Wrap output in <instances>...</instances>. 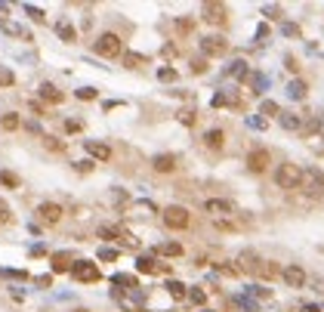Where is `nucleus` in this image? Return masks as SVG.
<instances>
[{"mask_svg":"<svg viewBox=\"0 0 324 312\" xmlns=\"http://www.w3.org/2000/svg\"><path fill=\"white\" fill-rule=\"evenodd\" d=\"M299 182H303V167L299 164H281L275 170V186L291 192V189H299Z\"/></svg>","mask_w":324,"mask_h":312,"instance_id":"1","label":"nucleus"},{"mask_svg":"<svg viewBox=\"0 0 324 312\" xmlns=\"http://www.w3.org/2000/svg\"><path fill=\"white\" fill-rule=\"evenodd\" d=\"M93 50H96L99 56H105V59H114V56H121V50H124V40H121V34L105 31V34H99V37H96Z\"/></svg>","mask_w":324,"mask_h":312,"instance_id":"2","label":"nucleus"},{"mask_svg":"<svg viewBox=\"0 0 324 312\" xmlns=\"http://www.w3.org/2000/svg\"><path fill=\"white\" fill-rule=\"evenodd\" d=\"M161 219H164V226H167V229L179 232V229H189V223H192V213L185 210V207H179V204H170V207H164Z\"/></svg>","mask_w":324,"mask_h":312,"instance_id":"3","label":"nucleus"},{"mask_svg":"<svg viewBox=\"0 0 324 312\" xmlns=\"http://www.w3.org/2000/svg\"><path fill=\"white\" fill-rule=\"evenodd\" d=\"M71 275H74L77 281H84V284H93V281H99V278H102L99 266H96V263H90V260H74Z\"/></svg>","mask_w":324,"mask_h":312,"instance_id":"4","label":"nucleus"},{"mask_svg":"<svg viewBox=\"0 0 324 312\" xmlns=\"http://www.w3.org/2000/svg\"><path fill=\"white\" fill-rule=\"evenodd\" d=\"M228 50V40L219 37V34H207V37H201V53L204 56H223Z\"/></svg>","mask_w":324,"mask_h":312,"instance_id":"5","label":"nucleus"},{"mask_svg":"<svg viewBox=\"0 0 324 312\" xmlns=\"http://www.w3.org/2000/svg\"><path fill=\"white\" fill-rule=\"evenodd\" d=\"M62 204H56V201H43L40 207H37V216L43 219V223L46 226H56V223H59V219H62Z\"/></svg>","mask_w":324,"mask_h":312,"instance_id":"6","label":"nucleus"},{"mask_svg":"<svg viewBox=\"0 0 324 312\" xmlns=\"http://www.w3.org/2000/svg\"><path fill=\"white\" fill-rule=\"evenodd\" d=\"M299 189H306L309 195L324 192V173L321 170H303V182H299Z\"/></svg>","mask_w":324,"mask_h":312,"instance_id":"7","label":"nucleus"},{"mask_svg":"<svg viewBox=\"0 0 324 312\" xmlns=\"http://www.w3.org/2000/svg\"><path fill=\"white\" fill-rule=\"evenodd\" d=\"M99 235L102 238H114V241H121V244H127V247H136V238L127 232V229H121V226H102Z\"/></svg>","mask_w":324,"mask_h":312,"instance_id":"8","label":"nucleus"},{"mask_svg":"<svg viewBox=\"0 0 324 312\" xmlns=\"http://www.w3.org/2000/svg\"><path fill=\"white\" fill-rule=\"evenodd\" d=\"M269 148H253V152L247 155V170L250 173H262L265 167H269Z\"/></svg>","mask_w":324,"mask_h":312,"instance_id":"9","label":"nucleus"},{"mask_svg":"<svg viewBox=\"0 0 324 312\" xmlns=\"http://www.w3.org/2000/svg\"><path fill=\"white\" fill-rule=\"evenodd\" d=\"M281 278L291 284V287H306V269L291 263V266H284V269H281Z\"/></svg>","mask_w":324,"mask_h":312,"instance_id":"10","label":"nucleus"},{"mask_svg":"<svg viewBox=\"0 0 324 312\" xmlns=\"http://www.w3.org/2000/svg\"><path fill=\"white\" fill-rule=\"evenodd\" d=\"M201 16L210 22V25H223V22H226V6L223 3H204L201 6Z\"/></svg>","mask_w":324,"mask_h":312,"instance_id":"11","label":"nucleus"},{"mask_svg":"<svg viewBox=\"0 0 324 312\" xmlns=\"http://www.w3.org/2000/svg\"><path fill=\"white\" fill-rule=\"evenodd\" d=\"M204 210L213 213V216H231V213H235V204H231V201H223V198H210V201L204 204Z\"/></svg>","mask_w":324,"mask_h":312,"instance_id":"12","label":"nucleus"},{"mask_svg":"<svg viewBox=\"0 0 324 312\" xmlns=\"http://www.w3.org/2000/svg\"><path fill=\"white\" fill-rule=\"evenodd\" d=\"M152 167L158 170V173H173V170H176V155H155L152 158Z\"/></svg>","mask_w":324,"mask_h":312,"instance_id":"13","label":"nucleus"},{"mask_svg":"<svg viewBox=\"0 0 324 312\" xmlns=\"http://www.w3.org/2000/svg\"><path fill=\"white\" fill-rule=\"evenodd\" d=\"M257 266H259V257L253 250H244L238 257V272H253V275H257Z\"/></svg>","mask_w":324,"mask_h":312,"instance_id":"14","label":"nucleus"},{"mask_svg":"<svg viewBox=\"0 0 324 312\" xmlns=\"http://www.w3.org/2000/svg\"><path fill=\"white\" fill-rule=\"evenodd\" d=\"M84 145H87V152L96 158V161H108V158H111V148H108L105 142H93V139H87Z\"/></svg>","mask_w":324,"mask_h":312,"instance_id":"15","label":"nucleus"},{"mask_svg":"<svg viewBox=\"0 0 324 312\" xmlns=\"http://www.w3.org/2000/svg\"><path fill=\"white\" fill-rule=\"evenodd\" d=\"M257 275L259 278H278L281 275V269H278V263H269V260H259V266H257Z\"/></svg>","mask_w":324,"mask_h":312,"instance_id":"16","label":"nucleus"},{"mask_svg":"<svg viewBox=\"0 0 324 312\" xmlns=\"http://www.w3.org/2000/svg\"><path fill=\"white\" fill-rule=\"evenodd\" d=\"M40 99H46V102H56V105H59V102L65 99V93H62V90H56L53 84H40Z\"/></svg>","mask_w":324,"mask_h":312,"instance_id":"17","label":"nucleus"},{"mask_svg":"<svg viewBox=\"0 0 324 312\" xmlns=\"http://www.w3.org/2000/svg\"><path fill=\"white\" fill-rule=\"evenodd\" d=\"M71 253H68V250H62V253H56V257H53V272H65V269H71Z\"/></svg>","mask_w":324,"mask_h":312,"instance_id":"18","label":"nucleus"},{"mask_svg":"<svg viewBox=\"0 0 324 312\" xmlns=\"http://www.w3.org/2000/svg\"><path fill=\"white\" fill-rule=\"evenodd\" d=\"M306 93H309L306 80H291V84H287V96L291 99H306Z\"/></svg>","mask_w":324,"mask_h":312,"instance_id":"19","label":"nucleus"},{"mask_svg":"<svg viewBox=\"0 0 324 312\" xmlns=\"http://www.w3.org/2000/svg\"><path fill=\"white\" fill-rule=\"evenodd\" d=\"M204 142H207V148H223V142H226V133L223 130H207V136H204Z\"/></svg>","mask_w":324,"mask_h":312,"instance_id":"20","label":"nucleus"},{"mask_svg":"<svg viewBox=\"0 0 324 312\" xmlns=\"http://www.w3.org/2000/svg\"><path fill=\"white\" fill-rule=\"evenodd\" d=\"M167 291H170V297H173V300H182L185 294H189V291H185V284H182V281H176V278H170V281H167Z\"/></svg>","mask_w":324,"mask_h":312,"instance_id":"21","label":"nucleus"},{"mask_svg":"<svg viewBox=\"0 0 324 312\" xmlns=\"http://www.w3.org/2000/svg\"><path fill=\"white\" fill-rule=\"evenodd\" d=\"M56 31H59L62 40H74V37H77V31H74L71 22H59V25H56Z\"/></svg>","mask_w":324,"mask_h":312,"instance_id":"22","label":"nucleus"},{"mask_svg":"<svg viewBox=\"0 0 324 312\" xmlns=\"http://www.w3.org/2000/svg\"><path fill=\"white\" fill-rule=\"evenodd\" d=\"M136 269L148 275V272H158V269H161V266H158V263H155L152 257H139V260H136Z\"/></svg>","mask_w":324,"mask_h":312,"instance_id":"23","label":"nucleus"},{"mask_svg":"<svg viewBox=\"0 0 324 312\" xmlns=\"http://www.w3.org/2000/svg\"><path fill=\"white\" fill-rule=\"evenodd\" d=\"M158 253H164V257H182V244H176V241H167V244H161Z\"/></svg>","mask_w":324,"mask_h":312,"instance_id":"24","label":"nucleus"},{"mask_svg":"<svg viewBox=\"0 0 324 312\" xmlns=\"http://www.w3.org/2000/svg\"><path fill=\"white\" fill-rule=\"evenodd\" d=\"M19 114H13V111H6L3 118H0V127H3V130H19Z\"/></svg>","mask_w":324,"mask_h":312,"instance_id":"25","label":"nucleus"},{"mask_svg":"<svg viewBox=\"0 0 324 312\" xmlns=\"http://www.w3.org/2000/svg\"><path fill=\"white\" fill-rule=\"evenodd\" d=\"M281 127L284 130H299L303 121H299V114H281Z\"/></svg>","mask_w":324,"mask_h":312,"instance_id":"26","label":"nucleus"},{"mask_svg":"<svg viewBox=\"0 0 324 312\" xmlns=\"http://www.w3.org/2000/svg\"><path fill=\"white\" fill-rule=\"evenodd\" d=\"M0 182H3L6 189H19V176H16V173H9V170H0Z\"/></svg>","mask_w":324,"mask_h":312,"instance_id":"27","label":"nucleus"},{"mask_svg":"<svg viewBox=\"0 0 324 312\" xmlns=\"http://www.w3.org/2000/svg\"><path fill=\"white\" fill-rule=\"evenodd\" d=\"M124 62H127V65H130V68H139V65H145L148 59H145V56H142V53H127V56H124Z\"/></svg>","mask_w":324,"mask_h":312,"instance_id":"28","label":"nucleus"},{"mask_svg":"<svg viewBox=\"0 0 324 312\" xmlns=\"http://www.w3.org/2000/svg\"><path fill=\"white\" fill-rule=\"evenodd\" d=\"M228 74H231V77H247V62H231Z\"/></svg>","mask_w":324,"mask_h":312,"instance_id":"29","label":"nucleus"},{"mask_svg":"<svg viewBox=\"0 0 324 312\" xmlns=\"http://www.w3.org/2000/svg\"><path fill=\"white\" fill-rule=\"evenodd\" d=\"M189 297H192V303H198V306H204V303H207V294L201 291V287H192Z\"/></svg>","mask_w":324,"mask_h":312,"instance_id":"30","label":"nucleus"},{"mask_svg":"<svg viewBox=\"0 0 324 312\" xmlns=\"http://www.w3.org/2000/svg\"><path fill=\"white\" fill-rule=\"evenodd\" d=\"M259 111L262 114H281V111H278V102H272V99H265L262 105H259Z\"/></svg>","mask_w":324,"mask_h":312,"instance_id":"31","label":"nucleus"},{"mask_svg":"<svg viewBox=\"0 0 324 312\" xmlns=\"http://www.w3.org/2000/svg\"><path fill=\"white\" fill-rule=\"evenodd\" d=\"M179 121H182L185 127H192V124H194V111H192V108H182V111H179Z\"/></svg>","mask_w":324,"mask_h":312,"instance_id":"32","label":"nucleus"},{"mask_svg":"<svg viewBox=\"0 0 324 312\" xmlns=\"http://www.w3.org/2000/svg\"><path fill=\"white\" fill-rule=\"evenodd\" d=\"M114 284H127V287H136L133 275H114Z\"/></svg>","mask_w":324,"mask_h":312,"instance_id":"33","label":"nucleus"},{"mask_svg":"<svg viewBox=\"0 0 324 312\" xmlns=\"http://www.w3.org/2000/svg\"><path fill=\"white\" fill-rule=\"evenodd\" d=\"M216 269L223 275H238V266H228V263H216Z\"/></svg>","mask_w":324,"mask_h":312,"instance_id":"34","label":"nucleus"},{"mask_svg":"<svg viewBox=\"0 0 324 312\" xmlns=\"http://www.w3.org/2000/svg\"><path fill=\"white\" fill-rule=\"evenodd\" d=\"M25 13H28V16L34 19V22H43V19H46V16L40 13V9H37V6H25Z\"/></svg>","mask_w":324,"mask_h":312,"instance_id":"35","label":"nucleus"},{"mask_svg":"<svg viewBox=\"0 0 324 312\" xmlns=\"http://www.w3.org/2000/svg\"><path fill=\"white\" fill-rule=\"evenodd\" d=\"M77 96L90 102V99H96V90H93V87H84V90H77Z\"/></svg>","mask_w":324,"mask_h":312,"instance_id":"36","label":"nucleus"},{"mask_svg":"<svg viewBox=\"0 0 324 312\" xmlns=\"http://www.w3.org/2000/svg\"><path fill=\"white\" fill-rule=\"evenodd\" d=\"M158 77H161V80H176V71H173V68H161Z\"/></svg>","mask_w":324,"mask_h":312,"instance_id":"37","label":"nucleus"},{"mask_svg":"<svg viewBox=\"0 0 324 312\" xmlns=\"http://www.w3.org/2000/svg\"><path fill=\"white\" fill-rule=\"evenodd\" d=\"M192 71H194V74H204V71H207V62H204V59H194V62H192Z\"/></svg>","mask_w":324,"mask_h":312,"instance_id":"38","label":"nucleus"},{"mask_svg":"<svg viewBox=\"0 0 324 312\" xmlns=\"http://www.w3.org/2000/svg\"><path fill=\"white\" fill-rule=\"evenodd\" d=\"M9 84H13V71L3 68V71H0V87H9Z\"/></svg>","mask_w":324,"mask_h":312,"instance_id":"39","label":"nucleus"},{"mask_svg":"<svg viewBox=\"0 0 324 312\" xmlns=\"http://www.w3.org/2000/svg\"><path fill=\"white\" fill-rule=\"evenodd\" d=\"M281 31L287 34V37H299V28H296V25H291V22H287V25H284Z\"/></svg>","mask_w":324,"mask_h":312,"instance_id":"40","label":"nucleus"},{"mask_svg":"<svg viewBox=\"0 0 324 312\" xmlns=\"http://www.w3.org/2000/svg\"><path fill=\"white\" fill-rule=\"evenodd\" d=\"M176 28H179V31H192V19H179Z\"/></svg>","mask_w":324,"mask_h":312,"instance_id":"41","label":"nucleus"},{"mask_svg":"<svg viewBox=\"0 0 324 312\" xmlns=\"http://www.w3.org/2000/svg\"><path fill=\"white\" fill-rule=\"evenodd\" d=\"M65 130L68 133H77L80 130V121H65Z\"/></svg>","mask_w":324,"mask_h":312,"instance_id":"42","label":"nucleus"},{"mask_svg":"<svg viewBox=\"0 0 324 312\" xmlns=\"http://www.w3.org/2000/svg\"><path fill=\"white\" fill-rule=\"evenodd\" d=\"M318 127H321V118H312V121H309V127H306V133H315Z\"/></svg>","mask_w":324,"mask_h":312,"instance_id":"43","label":"nucleus"},{"mask_svg":"<svg viewBox=\"0 0 324 312\" xmlns=\"http://www.w3.org/2000/svg\"><path fill=\"white\" fill-rule=\"evenodd\" d=\"M250 294H257V297H272V291H265V287H250Z\"/></svg>","mask_w":324,"mask_h":312,"instance_id":"44","label":"nucleus"},{"mask_svg":"<svg viewBox=\"0 0 324 312\" xmlns=\"http://www.w3.org/2000/svg\"><path fill=\"white\" fill-rule=\"evenodd\" d=\"M99 257H102V260H114V257H118V253H114V250H108V247H105V250H99Z\"/></svg>","mask_w":324,"mask_h":312,"instance_id":"45","label":"nucleus"},{"mask_svg":"<svg viewBox=\"0 0 324 312\" xmlns=\"http://www.w3.org/2000/svg\"><path fill=\"white\" fill-rule=\"evenodd\" d=\"M287 68H291V71H293V74L299 71V65H296V59H293V56H287Z\"/></svg>","mask_w":324,"mask_h":312,"instance_id":"46","label":"nucleus"},{"mask_svg":"<svg viewBox=\"0 0 324 312\" xmlns=\"http://www.w3.org/2000/svg\"><path fill=\"white\" fill-rule=\"evenodd\" d=\"M303 312H324V309H321L318 303H306V306H303Z\"/></svg>","mask_w":324,"mask_h":312,"instance_id":"47","label":"nucleus"},{"mask_svg":"<svg viewBox=\"0 0 324 312\" xmlns=\"http://www.w3.org/2000/svg\"><path fill=\"white\" fill-rule=\"evenodd\" d=\"M262 13H265V16H269V19H278V6H265V9H262Z\"/></svg>","mask_w":324,"mask_h":312,"instance_id":"48","label":"nucleus"},{"mask_svg":"<svg viewBox=\"0 0 324 312\" xmlns=\"http://www.w3.org/2000/svg\"><path fill=\"white\" fill-rule=\"evenodd\" d=\"M253 84H257V90H262L265 87V74H257V77H253Z\"/></svg>","mask_w":324,"mask_h":312,"instance_id":"49","label":"nucleus"},{"mask_svg":"<svg viewBox=\"0 0 324 312\" xmlns=\"http://www.w3.org/2000/svg\"><path fill=\"white\" fill-rule=\"evenodd\" d=\"M0 219H9V207L3 201H0Z\"/></svg>","mask_w":324,"mask_h":312,"instance_id":"50","label":"nucleus"},{"mask_svg":"<svg viewBox=\"0 0 324 312\" xmlns=\"http://www.w3.org/2000/svg\"><path fill=\"white\" fill-rule=\"evenodd\" d=\"M74 312H87V309H74Z\"/></svg>","mask_w":324,"mask_h":312,"instance_id":"51","label":"nucleus"},{"mask_svg":"<svg viewBox=\"0 0 324 312\" xmlns=\"http://www.w3.org/2000/svg\"><path fill=\"white\" fill-rule=\"evenodd\" d=\"M201 312H213V309H201Z\"/></svg>","mask_w":324,"mask_h":312,"instance_id":"52","label":"nucleus"}]
</instances>
